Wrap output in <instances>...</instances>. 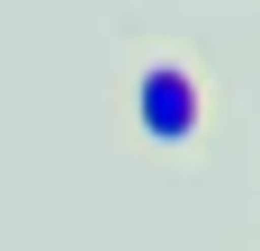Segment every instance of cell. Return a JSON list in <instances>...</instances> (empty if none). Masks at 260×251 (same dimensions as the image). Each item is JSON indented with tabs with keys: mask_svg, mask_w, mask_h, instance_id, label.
<instances>
[{
	"mask_svg": "<svg viewBox=\"0 0 260 251\" xmlns=\"http://www.w3.org/2000/svg\"><path fill=\"white\" fill-rule=\"evenodd\" d=\"M126 117L153 152H188L207 135V63L180 45H144L126 63Z\"/></svg>",
	"mask_w": 260,
	"mask_h": 251,
	"instance_id": "6da1fadb",
	"label": "cell"
}]
</instances>
